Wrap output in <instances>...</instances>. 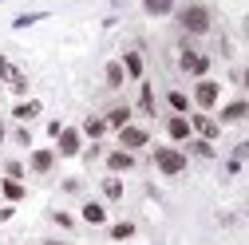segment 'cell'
<instances>
[{"label": "cell", "mask_w": 249, "mask_h": 245, "mask_svg": "<svg viewBox=\"0 0 249 245\" xmlns=\"http://www.w3.org/2000/svg\"><path fill=\"white\" fill-rule=\"evenodd\" d=\"M83 131H87L91 139H99V135L107 131V119H87V122H83Z\"/></svg>", "instance_id": "44dd1931"}, {"label": "cell", "mask_w": 249, "mask_h": 245, "mask_svg": "<svg viewBox=\"0 0 249 245\" xmlns=\"http://www.w3.org/2000/svg\"><path fill=\"white\" fill-rule=\"evenodd\" d=\"M48 245H64V241H48Z\"/></svg>", "instance_id": "f1b7e54d"}, {"label": "cell", "mask_w": 249, "mask_h": 245, "mask_svg": "<svg viewBox=\"0 0 249 245\" xmlns=\"http://www.w3.org/2000/svg\"><path fill=\"white\" fill-rule=\"evenodd\" d=\"M103 194H107L111 202H119V198H123V182H119V178H107V182H103Z\"/></svg>", "instance_id": "ffe728a7"}, {"label": "cell", "mask_w": 249, "mask_h": 245, "mask_svg": "<svg viewBox=\"0 0 249 245\" xmlns=\"http://www.w3.org/2000/svg\"><path fill=\"white\" fill-rule=\"evenodd\" d=\"M79 142H83V139H79V131H75V127H64V135H59V155L75 158V155H79Z\"/></svg>", "instance_id": "8992f818"}, {"label": "cell", "mask_w": 249, "mask_h": 245, "mask_svg": "<svg viewBox=\"0 0 249 245\" xmlns=\"http://www.w3.org/2000/svg\"><path fill=\"white\" fill-rule=\"evenodd\" d=\"M123 75H127V71H123L119 64H107V83H111V87H119V83H123Z\"/></svg>", "instance_id": "7402d4cb"}, {"label": "cell", "mask_w": 249, "mask_h": 245, "mask_svg": "<svg viewBox=\"0 0 249 245\" xmlns=\"http://www.w3.org/2000/svg\"><path fill=\"white\" fill-rule=\"evenodd\" d=\"M107 166H111V170H131V166H135V155L115 150V155H107Z\"/></svg>", "instance_id": "9c48e42d"}, {"label": "cell", "mask_w": 249, "mask_h": 245, "mask_svg": "<svg viewBox=\"0 0 249 245\" xmlns=\"http://www.w3.org/2000/svg\"><path fill=\"white\" fill-rule=\"evenodd\" d=\"M4 198H8V202H20V198H24V186H20L16 178H4Z\"/></svg>", "instance_id": "d6986e66"}, {"label": "cell", "mask_w": 249, "mask_h": 245, "mask_svg": "<svg viewBox=\"0 0 249 245\" xmlns=\"http://www.w3.org/2000/svg\"><path fill=\"white\" fill-rule=\"evenodd\" d=\"M0 83H12L16 91H24V87H28V83H24V75H20V71H16L12 64H8L4 55H0Z\"/></svg>", "instance_id": "52a82bcc"}, {"label": "cell", "mask_w": 249, "mask_h": 245, "mask_svg": "<svg viewBox=\"0 0 249 245\" xmlns=\"http://www.w3.org/2000/svg\"><path fill=\"white\" fill-rule=\"evenodd\" d=\"M142 8H146L150 16H170V12H174V0H142Z\"/></svg>", "instance_id": "8fae6325"}, {"label": "cell", "mask_w": 249, "mask_h": 245, "mask_svg": "<svg viewBox=\"0 0 249 245\" xmlns=\"http://www.w3.org/2000/svg\"><path fill=\"white\" fill-rule=\"evenodd\" d=\"M154 162H159L162 174H182V170H186V155H182V150H170V146H159V150H154Z\"/></svg>", "instance_id": "7a4b0ae2"}, {"label": "cell", "mask_w": 249, "mask_h": 245, "mask_svg": "<svg viewBox=\"0 0 249 245\" xmlns=\"http://www.w3.org/2000/svg\"><path fill=\"white\" fill-rule=\"evenodd\" d=\"M131 233H135L131 222H119V226H115V237H119V241H123V237H131Z\"/></svg>", "instance_id": "484cf974"}, {"label": "cell", "mask_w": 249, "mask_h": 245, "mask_svg": "<svg viewBox=\"0 0 249 245\" xmlns=\"http://www.w3.org/2000/svg\"><path fill=\"white\" fill-rule=\"evenodd\" d=\"M245 87H249V71H245Z\"/></svg>", "instance_id": "f546056e"}, {"label": "cell", "mask_w": 249, "mask_h": 245, "mask_svg": "<svg viewBox=\"0 0 249 245\" xmlns=\"http://www.w3.org/2000/svg\"><path fill=\"white\" fill-rule=\"evenodd\" d=\"M217 91H222V87H217L213 79H202V83L194 87V103H198L202 111H206V107H213V103H217Z\"/></svg>", "instance_id": "3957f363"}, {"label": "cell", "mask_w": 249, "mask_h": 245, "mask_svg": "<svg viewBox=\"0 0 249 245\" xmlns=\"http://www.w3.org/2000/svg\"><path fill=\"white\" fill-rule=\"evenodd\" d=\"M123 71H127V75H142V59H139V52H127V55H123Z\"/></svg>", "instance_id": "9a60e30c"}, {"label": "cell", "mask_w": 249, "mask_h": 245, "mask_svg": "<svg viewBox=\"0 0 249 245\" xmlns=\"http://www.w3.org/2000/svg\"><path fill=\"white\" fill-rule=\"evenodd\" d=\"M139 103H142V111H146V115L154 111V95H150V87H146V83H142V95H139Z\"/></svg>", "instance_id": "cb8c5ba5"}, {"label": "cell", "mask_w": 249, "mask_h": 245, "mask_svg": "<svg viewBox=\"0 0 249 245\" xmlns=\"http://www.w3.org/2000/svg\"><path fill=\"white\" fill-rule=\"evenodd\" d=\"M127 119H131V111H127V107H115V111L107 115V127H115V131H123V127H127Z\"/></svg>", "instance_id": "5bb4252c"}, {"label": "cell", "mask_w": 249, "mask_h": 245, "mask_svg": "<svg viewBox=\"0 0 249 245\" xmlns=\"http://www.w3.org/2000/svg\"><path fill=\"white\" fill-rule=\"evenodd\" d=\"M40 111H44V107H40L36 99H28V103H16V111H12V115H16V119H36Z\"/></svg>", "instance_id": "4fadbf2b"}, {"label": "cell", "mask_w": 249, "mask_h": 245, "mask_svg": "<svg viewBox=\"0 0 249 245\" xmlns=\"http://www.w3.org/2000/svg\"><path fill=\"white\" fill-rule=\"evenodd\" d=\"M0 139H4V127H0Z\"/></svg>", "instance_id": "4dcf8cb0"}, {"label": "cell", "mask_w": 249, "mask_h": 245, "mask_svg": "<svg viewBox=\"0 0 249 245\" xmlns=\"http://www.w3.org/2000/svg\"><path fill=\"white\" fill-rule=\"evenodd\" d=\"M166 131H170V139H186V135H190V122H186V119H178V115H174V119L166 122Z\"/></svg>", "instance_id": "2e32d148"}, {"label": "cell", "mask_w": 249, "mask_h": 245, "mask_svg": "<svg viewBox=\"0 0 249 245\" xmlns=\"http://www.w3.org/2000/svg\"><path fill=\"white\" fill-rule=\"evenodd\" d=\"M119 142H123V150H139V146H146V131L142 127H123Z\"/></svg>", "instance_id": "277c9868"}, {"label": "cell", "mask_w": 249, "mask_h": 245, "mask_svg": "<svg viewBox=\"0 0 249 245\" xmlns=\"http://www.w3.org/2000/svg\"><path fill=\"white\" fill-rule=\"evenodd\" d=\"M52 162H55L52 150H36V155H32V170H40V174H48V170H52Z\"/></svg>", "instance_id": "7c38bea8"}, {"label": "cell", "mask_w": 249, "mask_h": 245, "mask_svg": "<svg viewBox=\"0 0 249 245\" xmlns=\"http://www.w3.org/2000/svg\"><path fill=\"white\" fill-rule=\"evenodd\" d=\"M170 107H174V111H186V107H190V99H186L182 91H170Z\"/></svg>", "instance_id": "603a6c76"}, {"label": "cell", "mask_w": 249, "mask_h": 245, "mask_svg": "<svg viewBox=\"0 0 249 245\" xmlns=\"http://www.w3.org/2000/svg\"><path fill=\"white\" fill-rule=\"evenodd\" d=\"M194 127H198V135L210 142V139H217V131H222V122H213V119H206V115H198L194 119Z\"/></svg>", "instance_id": "ba28073f"}, {"label": "cell", "mask_w": 249, "mask_h": 245, "mask_svg": "<svg viewBox=\"0 0 249 245\" xmlns=\"http://www.w3.org/2000/svg\"><path fill=\"white\" fill-rule=\"evenodd\" d=\"M178 24H182L190 36H202V32H210V8L186 4V8H178Z\"/></svg>", "instance_id": "6da1fadb"}, {"label": "cell", "mask_w": 249, "mask_h": 245, "mask_svg": "<svg viewBox=\"0 0 249 245\" xmlns=\"http://www.w3.org/2000/svg\"><path fill=\"white\" fill-rule=\"evenodd\" d=\"M245 158H249V142H237L233 146V162H245Z\"/></svg>", "instance_id": "4316f807"}, {"label": "cell", "mask_w": 249, "mask_h": 245, "mask_svg": "<svg viewBox=\"0 0 249 245\" xmlns=\"http://www.w3.org/2000/svg\"><path fill=\"white\" fill-rule=\"evenodd\" d=\"M190 155H202V158H210V155H213V150H210V142L202 139V142H194V146H190Z\"/></svg>", "instance_id": "d4e9b609"}, {"label": "cell", "mask_w": 249, "mask_h": 245, "mask_svg": "<svg viewBox=\"0 0 249 245\" xmlns=\"http://www.w3.org/2000/svg\"><path fill=\"white\" fill-rule=\"evenodd\" d=\"M4 174L8 178H20V162H4Z\"/></svg>", "instance_id": "83f0119b"}, {"label": "cell", "mask_w": 249, "mask_h": 245, "mask_svg": "<svg viewBox=\"0 0 249 245\" xmlns=\"http://www.w3.org/2000/svg\"><path fill=\"white\" fill-rule=\"evenodd\" d=\"M44 16H48V12H24V16H16V20H12V28H32V24H40Z\"/></svg>", "instance_id": "ac0fdd59"}, {"label": "cell", "mask_w": 249, "mask_h": 245, "mask_svg": "<svg viewBox=\"0 0 249 245\" xmlns=\"http://www.w3.org/2000/svg\"><path fill=\"white\" fill-rule=\"evenodd\" d=\"M83 222H91V226H103V222H107L103 206H99V202H87V206H83Z\"/></svg>", "instance_id": "30bf717a"}, {"label": "cell", "mask_w": 249, "mask_h": 245, "mask_svg": "<svg viewBox=\"0 0 249 245\" xmlns=\"http://www.w3.org/2000/svg\"><path fill=\"white\" fill-rule=\"evenodd\" d=\"M182 71H190V75H206V71H210V59L198 55V52H182Z\"/></svg>", "instance_id": "5b68a950"}, {"label": "cell", "mask_w": 249, "mask_h": 245, "mask_svg": "<svg viewBox=\"0 0 249 245\" xmlns=\"http://www.w3.org/2000/svg\"><path fill=\"white\" fill-rule=\"evenodd\" d=\"M245 115H249V103H230L222 111V122H233V119H245Z\"/></svg>", "instance_id": "e0dca14e"}]
</instances>
